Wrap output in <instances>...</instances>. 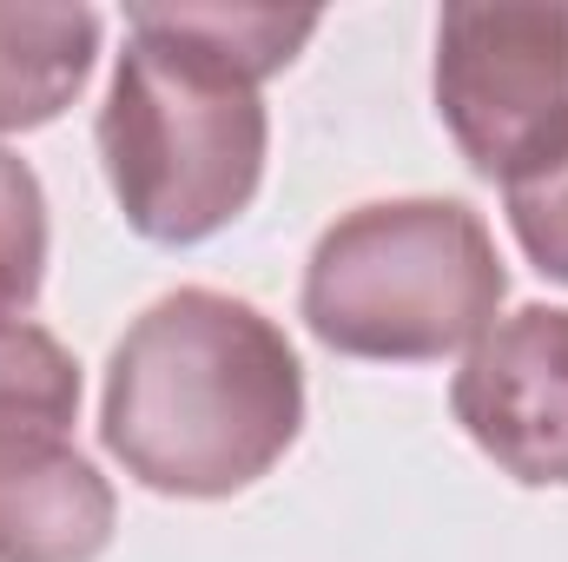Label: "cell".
I'll list each match as a JSON object with an SVG mask.
<instances>
[{
    "instance_id": "1",
    "label": "cell",
    "mask_w": 568,
    "mask_h": 562,
    "mask_svg": "<svg viewBox=\"0 0 568 562\" xmlns=\"http://www.w3.org/2000/svg\"><path fill=\"white\" fill-rule=\"evenodd\" d=\"M311 33L317 13L304 7H126V53L100 107V165L140 239L205 245L258 199L272 145L258 87Z\"/></svg>"
},
{
    "instance_id": "2",
    "label": "cell",
    "mask_w": 568,
    "mask_h": 562,
    "mask_svg": "<svg viewBox=\"0 0 568 562\" xmlns=\"http://www.w3.org/2000/svg\"><path fill=\"white\" fill-rule=\"evenodd\" d=\"M304 430V371L278 324L232 291H165L106 358L100 436L159 490L219 503L272 476Z\"/></svg>"
},
{
    "instance_id": "3",
    "label": "cell",
    "mask_w": 568,
    "mask_h": 562,
    "mask_svg": "<svg viewBox=\"0 0 568 562\" xmlns=\"http://www.w3.org/2000/svg\"><path fill=\"white\" fill-rule=\"evenodd\" d=\"M509 298L489 225L463 199H377L344 212L304 265V324L364 364H436L469 351Z\"/></svg>"
},
{
    "instance_id": "4",
    "label": "cell",
    "mask_w": 568,
    "mask_h": 562,
    "mask_svg": "<svg viewBox=\"0 0 568 562\" xmlns=\"http://www.w3.org/2000/svg\"><path fill=\"white\" fill-rule=\"evenodd\" d=\"M80 364L40 324H0V562H100L113 483L73 450Z\"/></svg>"
},
{
    "instance_id": "5",
    "label": "cell",
    "mask_w": 568,
    "mask_h": 562,
    "mask_svg": "<svg viewBox=\"0 0 568 562\" xmlns=\"http://www.w3.org/2000/svg\"><path fill=\"white\" fill-rule=\"evenodd\" d=\"M436 113L476 179H523L568 145V7L463 0L436 20Z\"/></svg>"
},
{
    "instance_id": "6",
    "label": "cell",
    "mask_w": 568,
    "mask_h": 562,
    "mask_svg": "<svg viewBox=\"0 0 568 562\" xmlns=\"http://www.w3.org/2000/svg\"><path fill=\"white\" fill-rule=\"evenodd\" d=\"M449 411L503 476L568 490V304H523L496 318L469 344Z\"/></svg>"
},
{
    "instance_id": "7",
    "label": "cell",
    "mask_w": 568,
    "mask_h": 562,
    "mask_svg": "<svg viewBox=\"0 0 568 562\" xmlns=\"http://www.w3.org/2000/svg\"><path fill=\"white\" fill-rule=\"evenodd\" d=\"M100 60L93 7H0V133L60 120Z\"/></svg>"
},
{
    "instance_id": "8",
    "label": "cell",
    "mask_w": 568,
    "mask_h": 562,
    "mask_svg": "<svg viewBox=\"0 0 568 562\" xmlns=\"http://www.w3.org/2000/svg\"><path fill=\"white\" fill-rule=\"evenodd\" d=\"M47 284V192L20 152L0 145V324H20Z\"/></svg>"
},
{
    "instance_id": "9",
    "label": "cell",
    "mask_w": 568,
    "mask_h": 562,
    "mask_svg": "<svg viewBox=\"0 0 568 562\" xmlns=\"http://www.w3.org/2000/svg\"><path fill=\"white\" fill-rule=\"evenodd\" d=\"M503 205H509V232L529 252V265L542 279L568 284V145L556 159H542L536 172L509 179Z\"/></svg>"
}]
</instances>
